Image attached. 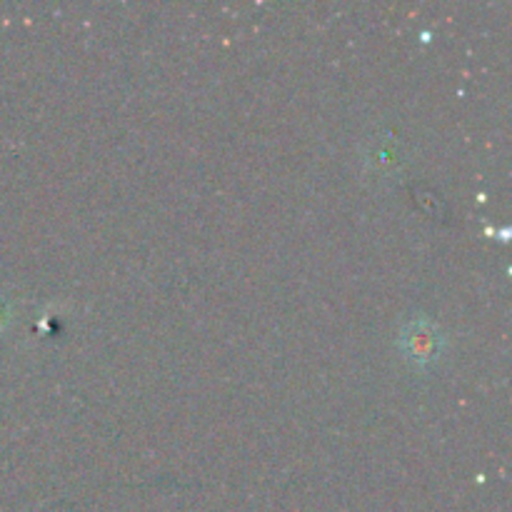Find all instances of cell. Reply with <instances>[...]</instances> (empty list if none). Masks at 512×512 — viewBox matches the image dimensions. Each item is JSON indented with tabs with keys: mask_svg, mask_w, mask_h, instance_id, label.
Segmentation results:
<instances>
[{
	"mask_svg": "<svg viewBox=\"0 0 512 512\" xmlns=\"http://www.w3.org/2000/svg\"><path fill=\"white\" fill-rule=\"evenodd\" d=\"M403 348L408 350V358H415L418 363H430L438 358L443 338L438 335L435 325L410 323L403 333Z\"/></svg>",
	"mask_w": 512,
	"mask_h": 512,
	"instance_id": "obj_1",
	"label": "cell"
}]
</instances>
